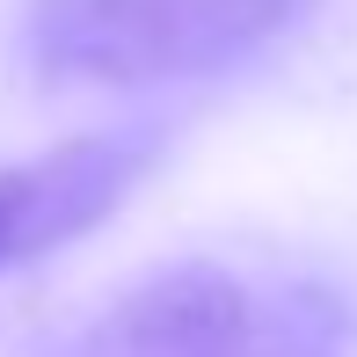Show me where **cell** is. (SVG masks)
Here are the masks:
<instances>
[{"mask_svg": "<svg viewBox=\"0 0 357 357\" xmlns=\"http://www.w3.org/2000/svg\"><path fill=\"white\" fill-rule=\"evenodd\" d=\"M37 357H357V291L328 270L190 255L109 291Z\"/></svg>", "mask_w": 357, "mask_h": 357, "instance_id": "6da1fadb", "label": "cell"}, {"mask_svg": "<svg viewBox=\"0 0 357 357\" xmlns=\"http://www.w3.org/2000/svg\"><path fill=\"white\" fill-rule=\"evenodd\" d=\"M160 160V124L66 139L52 153L0 160V278L102 226Z\"/></svg>", "mask_w": 357, "mask_h": 357, "instance_id": "3957f363", "label": "cell"}, {"mask_svg": "<svg viewBox=\"0 0 357 357\" xmlns=\"http://www.w3.org/2000/svg\"><path fill=\"white\" fill-rule=\"evenodd\" d=\"M314 0H29L22 59L59 88H160L270 52Z\"/></svg>", "mask_w": 357, "mask_h": 357, "instance_id": "7a4b0ae2", "label": "cell"}]
</instances>
